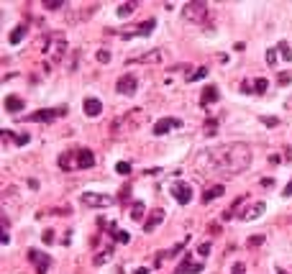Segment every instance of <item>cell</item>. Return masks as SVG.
Masks as SVG:
<instances>
[{"mask_svg": "<svg viewBox=\"0 0 292 274\" xmlns=\"http://www.w3.org/2000/svg\"><path fill=\"white\" fill-rule=\"evenodd\" d=\"M203 77H208V67H200L195 75H190V82H197V79H203Z\"/></svg>", "mask_w": 292, "mask_h": 274, "instance_id": "83f0119b", "label": "cell"}, {"mask_svg": "<svg viewBox=\"0 0 292 274\" xmlns=\"http://www.w3.org/2000/svg\"><path fill=\"white\" fill-rule=\"evenodd\" d=\"M97 62H103V64H105V62H110V51H108V49L97 51Z\"/></svg>", "mask_w": 292, "mask_h": 274, "instance_id": "d6a6232c", "label": "cell"}, {"mask_svg": "<svg viewBox=\"0 0 292 274\" xmlns=\"http://www.w3.org/2000/svg\"><path fill=\"white\" fill-rule=\"evenodd\" d=\"M241 90H243V93H254V90H251V82H243Z\"/></svg>", "mask_w": 292, "mask_h": 274, "instance_id": "60d3db41", "label": "cell"}, {"mask_svg": "<svg viewBox=\"0 0 292 274\" xmlns=\"http://www.w3.org/2000/svg\"><path fill=\"white\" fill-rule=\"evenodd\" d=\"M28 259L36 264V272H39V274H47V269H49V264H51V259H49L47 254H41V251L31 249V251H28Z\"/></svg>", "mask_w": 292, "mask_h": 274, "instance_id": "9c48e42d", "label": "cell"}, {"mask_svg": "<svg viewBox=\"0 0 292 274\" xmlns=\"http://www.w3.org/2000/svg\"><path fill=\"white\" fill-rule=\"evenodd\" d=\"M277 274H287V272H282V269H279V272H277Z\"/></svg>", "mask_w": 292, "mask_h": 274, "instance_id": "7bdbcfd3", "label": "cell"}, {"mask_svg": "<svg viewBox=\"0 0 292 274\" xmlns=\"http://www.w3.org/2000/svg\"><path fill=\"white\" fill-rule=\"evenodd\" d=\"M77 167H80V169L95 167V154L90 149H77Z\"/></svg>", "mask_w": 292, "mask_h": 274, "instance_id": "7c38bea8", "label": "cell"}, {"mask_svg": "<svg viewBox=\"0 0 292 274\" xmlns=\"http://www.w3.org/2000/svg\"><path fill=\"white\" fill-rule=\"evenodd\" d=\"M279 85H290V75H279Z\"/></svg>", "mask_w": 292, "mask_h": 274, "instance_id": "ab89813d", "label": "cell"}, {"mask_svg": "<svg viewBox=\"0 0 292 274\" xmlns=\"http://www.w3.org/2000/svg\"><path fill=\"white\" fill-rule=\"evenodd\" d=\"M249 164H251V149L246 144H239V141L218 146V149H205L197 156V167L218 169V172H231V174L243 172Z\"/></svg>", "mask_w": 292, "mask_h": 274, "instance_id": "6da1fadb", "label": "cell"}, {"mask_svg": "<svg viewBox=\"0 0 292 274\" xmlns=\"http://www.w3.org/2000/svg\"><path fill=\"white\" fill-rule=\"evenodd\" d=\"M164 215H167V210H151L149 213V218H146V223H144V233H154V228L159 225V223H164Z\"/></svg>", "mask_w": 292, "mask_h": 274, "instance_id": "30bf717a", "label": "cell"}, {"mask_svg": "<svg viewBox=\"0 0 292 274\" xmlns=\"http://www.w3.org/2000/svg\"><path fill=\"white\" fill-rule=\"evenodd\" d=\"M116 90L121 95H136V90H139V79L133 77V75H123L121 79H118V85H116Z\"/></svg>", "mask_w": 292, "mask_h": 274, "instance_id": "5b68a950", "label": "cell"}, {"mask_svg": "<svg viewBox=\"0 0 292 274\" xmlns=\"http://www.w3.org/2000/svg\"><path fill=\"white\" fill-rule=\"evenodd\" d=\"M116 172H118L121 177H128V174H131V164H128V162H118V164H116Z\"/></svg>", "mask_w": 292, "mask_h": 274, "instance_id": "d4e9b609", "label": "cell"}, {"mask_svg": "<svg viewBox=\"0 0 292 274\" xmlns=\"http://www.w3.org/2000/svg\"><path fill=\"white\" fill-rule=\"evenodd\" d=\"M3 136H5V139H13L18 146H24V144H28V133H18V136H13V133H10V131H3Z\"/></svg>", "mask_w": 292, "mask_h": 274, "instance_id": "44dd1931", "label": "cell"}, {"mask_svg": "<svg viewBox=\"0 0 292 274\" xmlns=\"http://www.w3.org/2000/svg\"><path fill=\"white\" fill-rule=\"evenodd\" d=\"M282 195H285V198H292V179L287 182V187H285V192H282Z\"/></svg>", "mask_w": 292, "mask_h": 274, "instance_id": "f35d334b", "label": "cell"}, {"mask_svg": "<svg viewBox=\"0 0 292 274\" xmlns=\"http://www.w3.org/2000/svg\"><path fill=\"white\" fill-rule=\"evenodd\" d=\"M80 200H82V205H87V208H108V205L113 202V198L103 195V192H82Z\"/></svg>", "mask_w": 292, "mask_h": 274, "instance_id": "277c9868", "label": "cell"}, {"mask_svg": "<svg viewBox=\"0 0 292 274\" xmlns=\"http://www.w3.org/2000/svg\"><path fill=\"white\" fill-rule=\"evenodd\" d=\"M267 90H269V82H267V79H264V77H259V79H254V93H259V95H264V93H267Z\"/></svg>", "mask_w": 292, "mask_h": 274, "instance_id": "7402d4cb", "label": "cell"}, {"mask_svg": "<svg viewBox=\"0 0 292 274\" xmlns=\"http://www.w3.org/2000/svg\"><path fill=\"white\" fill-rule=\"evenodd\" d=\"M133 62H141V64H154V62H162V49H151V51H146L141 56H133L131 64Z\"/></svg>", "mask_w": 292, "mask_h": 274, "instance_id": "5bb4252c", "label": "cell"}, {"mask_svg": "<svg viewBox=\"0 0 292 274\" xmlns=\"http://www.w3.org/2000/svg\"><path fill=\"white\" fill-rule=\"evenodd\" d=\"M136 274H149V269H146V267H141V269H136Z\"/></svg>", "mask_w": 292, "mask_h": 274, "instance_id": "b9f144b4", "label": "cell"}, {"mask_svg": "<svg viewBox=\"0 0 292 274\" xmlns=\"http://www.w3.org/2000/svg\"><path fill=\"white\" fill-rule=\"evenodd\" d=\"M54 241V231H47L44 233V244H51Z\"/></svg>", "mask_w": 292, "mask_h": 274, "instance_id": "8d00e7d4", "label": "cell"}, {"mask_svg": "<svg viewBox=\"0 0 292 274\" xmlns=\"http://www.w3.org/2000/svg\"><path fill=\"white\" fill-rule=\"evenodd\" d=\"M172 198L179 205H187L190 200H193V187H190L187 182H177V185H172Z\"/></svg>", "mask_w": 292, "mask_h": 274, "instance_id": "8992f818", "label": "cell"}, {"mask_svg": "<svg viewBox=\"0 0 292 274\" xmlns=\"http://www.w3.org/2000/svg\"><path fill=\"white\" fill-rule=\"evenodd\" d=\"M197 254H200V256H208V254H210V244H200V246H197Z\"/></svg>", "mask_w": 292, "mask_h": 274, "instance_id": "836d02e7", "label": "cell"}, {"mask_svg": "<svg viewBox=\"0 0 292 274\" xmlns=\"http://www.w3.org/2000/svg\"><path fill=\"white\" fill-rule=\"evenodd\" d=\"M223 192H226V187L223 185H216V187H210V190H205L203 192V202H210V200H216V198H220Z\"/></svg>", "mask_w": 292, "mask_h": 274, "instance_id": "d6986e66", "label": "cell"}, {"mask_svg": "<svg viewBox=\"0 0 292 274\" xmlns=\"http://www.w3.org/2000/svg\"><path fill=\"white\" fill-rule=\"evenodd\" d=\"M64 116H67V108H47V110H39V113L26 116V121H31V123H51L54 118H64Z\"/></svg>", "mask_w": 292, "mask_h": 274, "instance_id": "3957f363", "label": "cell"}, {"mask_svg": "<svg viewBox=\"0 0 292 274\" xmlns=\"http://www.w3.org/2000/svg\"><path fill=\"white\" fill-rule=\"evenodd\" d=\"M131 215H133V221H141L144 215H146V213H144V202H141V200L133 202V213H131Z\"/></svg>", "mask_w": 292, "mask_h": 274, "instance_id": "603a6c76", "label": "cell"}, {"mask_svg": "<svg viewBox=\"0 0 292 274\" xmlns=\"http://www.w3.org/2000/svg\"><path fill=\"white\" fill-rule=\"evenodd\" d=\"M182 16H185L187 21H193V24H205L208 16H210V8H208L205 3H185Z\"/></svg>", "mask_w": 292, "mask_h": 274, "instance_id": "7a4b0ae2", "label": "cell"}, {"mask_svg": "<svg viewBox=\"0 0 292 274\" xmlns=\"http://www.w3.org/2000/svg\"><path fill=\"white\" fill-rule=\"evenodd\" d=\"M85 113H87L90 118H97L100 113H103V102H100L97 98H87L85 100Z\"/></svg>", "mask_w": 292, "mask_h": 274, "instance_id": "9a60e30c", "label": "cell"}, {"mask_svg": "<svg viewBox=\"0 0 292 274\" xmlns=\"http://www.w3.org/2000/svg\"><path fill=\"white\" fill-rule=\"evenodd\" d=\"M264 210H267V205H264V202H254L249 210L239 213V218H241V221H254V218H259V215H262Z\"/></svg>", "mask_w": 292, "mask_h": 274, "instance_id": "4fadbf2b", "label": "cell"}, {"mask_svg": "<svg viewBox=\"0 0 292 274\" xmlns=\"http://www.w3.org/2000/svg\"><path fill=\"white\" fill-rule=\"evenodd\" d=\"M118 198H121V202H128V200H131V187L126 185V187H123V190L118 192Z\"/></svg>", "mask_w": 292, "mask_h": 274, "instance_id": "4dcf8cb0", "label": "cell"}, {"mask_svg": "<svg viewBox=\"0 0 292 274\" xmlns=\"http://www.w3.org/2000/svg\"><path fill=\"white\" fill-rule=\"evenodd\" d=\"M218 133V123L216 121H208L205 123V136H216Z\"/></svg>", "mask_w": 292, "mask_h": 274, "instance_id": "f1b7e54d", "label": "cell"}, {"mask_svg": "<svg viewBox=\"0 0 292 274\" xmlns=\"http://www.w3.org/2000/svg\"><path fill=\"white\" fill-rule=\"evenodd\" d=\"M26 33H28V28H26L24 24H21V26H16L13 31H10V36H8V41H10V44H13V47H16V44H18V41H24V39H26Z\"/></svg>", "mask_w": 292, "mask_h": 274, "instance_id": "ac0fdd59", "label": "cell"}, {"mask_svg": "<svg viewBox=\"0 0 292 274\" xmlns=\"http://www.w3.org/2000/svg\"><path fill=\"white\" fill-rule=\"evenodd\" d=\"M249 244H251V246H259V244H264V236H254Z\"/></svg>", "mask_w": 292, "mask_h": 274, "instance_id": "d590c367", "label": "cell"}, {"mask_svg": "<svg viewBox=\"0 0 292 274\" xmlns=\"http://www.w3.org/2000/svg\"><path fill=\"white\" fill-rule=\"evenodd\" d=\"M243 269H246L243 261H236V264H233V274H243Z\"/></svg>", "mask_w": 292, "mask_h": 274, "instance_id": "e575fe53", "label": "cell"}, {"mask_svg": "<svg viewBox=\"0 0 292 274\" xmlns=\"http://www.w3.org/2000/svg\"><path fill=\"white\" fill-rule=\"evenodd\" d=\"M154 26H156V21L154 18H149L146 24H139V26H133L131 31H123L121 36L123 39H136V36H149V33L154 31Z\"/></svg>", "mask_w": 292, "mask_h": 274, "instance_id": "52a82bcc", "label": "cell"}, {"mask_svg": "<svg viewBox=\"0 0 292 274\" xmlns=\"http://www.w3.org/2000/svg\"><path fill=\"white\" fill-rule=\"evenodd\" d=\"M200 272H203V264H195L190 254H185V261L177 267V274H200Z\"/></svg>", "mask_w": 292, "mask_h": 274, "instance_id": "8fae6325", "label": "cell"}, {"mask_svg": "<svg viewBox=\"0 0 292 274\" xmlns=\"http://www.w3.org/2000/svg\"><path fill=\"white\" fill-rule=\"evenodd\" d=\"M133 10H136V3H121L116 13H118V18H128Z\"/></svg>", "mask_w": 292, "mask_h": 274, "instance_id": "ffe728a7", "label": "cell"}, {"mask_svg": "<svg viewBox=\"0 0 292 274\" xmlns=\"http://www.w3.org/2000/svg\"><path fill=\"white\" fill-rule=\"evenodd\" d=\"M267 64H269V67L277 64V51H274V49H267Z\"/></svg>", "mask_w": 292, "mask_h": 274, "instance_id": "f546056e", "label": "cell"}, {"mask_svg": "<svg viewBox=\"0 0 292 274\" xmlns=\"http://www.w3.org/2000/svg\"><path fill=\"white\" fill-rule=\"evenodd\" d=\"M113 236H116V241H118V244H128V241H131L128 231H121V228H116V231H113Z\"/></svg>", "mask_w": 292, "mask_h": 274, "instance_id": "cb8c5ba5", "label": "cell"}, {"mask_svg": "<svg viewBox=\"0 0 292 274\" xmlns=\"http://www.w3.org/2000/svg\"><path fill=\"white\" fill-rule=\"evenodd\" d=\"M218 98H220L218 87H216V85H208V87L203 90V95H200V102H203V105H210V102H216Z\"/></svg>", "mask_w": 292, "mask_h": 274, "instance_id": "e0dca14e", "label": "cell"}, {"mask_svg": "<svg viewBox=\"0 0 292 274\" xmlns=\"http://www.w3.org/2000/svg\"><path fill=\"white\" fill-rule=\"evenodd\" d=\"M277 49H279V54H282V56H285V59H287V62H292V49L287 47V44H285V41H282V44H279V47H277Z\"/></svg>", "mask_w": 292, "mask_h": 274, "instance_id": "4316f807", "label": "cell"}, {"mask_svg": "<svg viewBox=\"0 0 292 274\" xmlns=\"http://www.w3.org/2000/svg\"><path fill=\"white\" fill-rule=\"evenodd\" d=\"M262 123H264V125H277L279 121H277V118H267V116H264V118H262Z\"/></svg>", "mask_w": 292, "mask_h": 274, "instance_id": "74e56055", "label": "cell"}, {"mask_svg": "<svg viewBox=\"0 0 292 274\" xmlns=\"http://www.w3.org/2000/svg\"><path fill=\"white\" fill-rule=\"evenodd\" d=\"M67 3L64 0H44V8H49V10H57V8H64Z\"/></svg>", "mask_w": 292, "mask_h": 274, "instance_id": "484cf974", "label": "cell"}, {"mask_svg": "<svg viewBox=\"0 0 292 274\" xmlns=\"http://www.w3.org/2000/svg\"><path fill=\"white\" fill-rule=\"evenodd\" d=\"M172 128H182V121H179V118H162V121H156L154 133L156 136H164V133H170Z\"/></svg>", "mask_w": 292, "mask_h": 274, "instance_id": "ba28073f", "label": "cell"}, {"mask_svg": "<svg viewBox=\"0 0 292 274\" xmlns=\"http://www.w3.org/2000/svg\"><path fill=\"white\" fill-rule=\"evenodd\" d=\"M3 105H5L8 113H18V110H24V100H21L18 95H5Z\"/></svg>", "mask_w": 292, "mask_h": 274, "instance_id": "2e32d148", "label": "cell"}, {"mask_svg": "<svg viewBox=\"0 0 292 274\" xmlns=\"http://www.w3.org/2000/svg\"><path fill=\"white\" fill-rule=\"evenodd\" d=\"M110 259V249H105V254H100V256H95V264H105V261Z\"/></svg>", "mask_w": 292, "mask_h": 274, "instance_id": "1f68e13d", "label": "cell"}]
</instances>
